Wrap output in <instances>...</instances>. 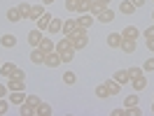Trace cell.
Instances as JSON below:
<instances>
[{
    "instance_id": "25",
    "label": "cell",
    "mask_w": 154,
    "mask_h": 116,
    "mask_svg": "<svg viewBox=\"0 0 154 116\" xmlns=\"http://www.w3.org/2000/svg\"><path fill=\"white\" fill-rule=\"evenodd\" d=\"M40 49H45V51H54V49H56V42H51V39L45 35V37L40 39Z\"/></svg>"
},
{
    "instance_id": "13",
    "label": "cell",
    "mask_w": 154,
    "mask_h": 116,
    "mask_svg": "<svg viewBox=\"0 0 154 116\" xmlns=\"http://www.w3.org/2000/svg\"><path fill=\"white\" fill-rule=\"evenodd\" d=\"M105 88H107V93H110V95H119L122 84H119V81H115V79H107V81H105Z\"/></svg>"
},
{
    "instance_id": "17",
    "label": "cell",
    "mask_w": 154,
    "mask_h": 116,
    "mask_svg": "<svg viewBox=\"0 0 154 116\" xmlns=\"http://www.w3.org/2000/svg\"><path fill=\"white\" fill-rule=\"evenodd\" d=\"M14 70H17L14 63H2V65H0V74H2L5 79H10L12 74H14Z\"/></svg>"
},
{
    "instance_id": "9",
    "label": "cell",
    "mask_w": 154,
    "mask_h": 116,
    "mask_svg": "<svg viewBox=\"0 0 154 116\" xmlns=\"http://www.w3.org/2000/svg\"><path fill=\"white\" fill-rule=\"evenodd\" d=\"M131 84H133V91H145V88H147L145 72H143V74H138V77H133V79H131Z\"/></svg>"
},
{
    "instance_id": "12",
    "label": "cell",
    "mask_w": 154,
    "mask_h": 116,
    "mask_svg": "<svg viewBox=\"0 0 154 116\" xmlns=\"http://www.w3.org/2000/svg\"><path fill=\"white\" fill-rule=\"evenodd\" d=\"M49 114H51V107H49L47 102H38V105H35L33 116H49Z\"/></svg>"
},
{
    "instance_id": "35",
    "label": "cell",
    "mask_w": 154,
    "mask_h": 116,
    "mask_svg": "<svg viewBox=\"0 0 154 116\" xmlns=\"http://www.w3.org/2000/svg\"><path fill=\"white\" fill-rule=\"evenodd\" d=\"M135 105H138V95H128L124 100V107H135Z\"/></svg>"
},
{
    "instance_id": "37",
    "label": "cell",
    "mask_w": 154,
    "mask_h": 116,
    "mask_svg": "<svg viewBox=\"0 0 154 116\" xmlns=\"http://www.w3.org/2000/svg\"><path fill=\"white\" fill-rule=\"evenodd\" d=\"M126 72H128V77L133 79V77H138V74H143V68H128Z\"/></svg>"
},
{
    "instance_id": "27",
    "label": "cell",
    "mask_w": 154,
    "mask_h": 116,
    "mask_svg": "<svg viewBox=\"0 0 154 116\" xmlns=\"http://www.w3.org/2000/svg\"><path fill=\"white\" fill-rule=\"evenodd\" d=\"M66 49H72V44H70V39L63 35V37L56 42V51H66Z\"/></svg>"
},
{
    "instance_id": "20",
    "label": "cell",
    "mask_w": 154,
    "mask_h": 116,
    "mask_svg": "<svg viewBox=\"0 0 154 116\" xmlns=\"http://www.w3.org/2000/svg\"><path fill=\"white\" fill-rule=\"evenodd\" d=\"M122 51H124V54H135V39H122Z\"/></svg>"
},
{
    "instance_id": "39",
    "label": "cell",
    "mask_w": 154,
    "mask_h": 116,
    "mask_svg": "<svg viewBox=\"0 0 154 116\" xmlns=\"http://www.w3.org/2000/svg\"><path fill=\"white\" fill-rule=\"evenodd\" d=\"M143 35H145V39H152V37H154V26H149V28L145 30Z\"/></svg>"
},
{
    "instance_id": "21",
    "label": "cell",
    "mask_w": 154,
    "mask_h": 116,
    "mask_svg": "<svg viewBox=\"0 0 154 116\" xmlns=\"http://www.w3.org/2000/svg\"><path fill=\"white\" fill-rule=\"evenodd\" d=\"M42 14H45V5H33V7H30V16H28V19L30 21H38Z\"/></svg>"
},
{
    "instance_id": "11",
    "label": "cell",
    "mask_w": 154,
    "mask_h": 116,
    "mask_svg": "<svg viewBox=\"0 0 154 116\" xmlns=\"http://www.w3.org/2000/svg\"><path fill=\"white\" fill-rule=\"evenodd\" d=\"M77 19V23H79V26H82V28H91V23H94V16H91V14H77L75 16Z\"/></svg>"
},
{
    "instance_id": "50",
    "label": "cell",
    "mask_w": 154,
    "mask_h": 116,
    "mask_svg": "<svg viewBox=\"0 0 154 116\" xmlns=\"http://www.w3.org/2000/svg\"><path fill=\"white\" fill-rule=\"evenodd\" d=\"M152 2H154V0H152Z\"/></svg>"
},
{
    "instance_id": "34",
    "label": "cell",
    "mask_w": 154,
    "mask_h": 116,
    "mask_svg": "<svg viewBox=\"0 0 154 116\" xmlns=\"http://www.w3.org/2000/svg\"><path fill=\"white\" fill-rule=\"evenodd\" d=\"M143 72H154V56L145 60V65H143Z\"/></svg>"
},
{
    "instance_id": "2",
    "label": "cell",
    "mask_w": 154,
    "mask_h": 116,
    "mask_svg": "<svg viewBox=\"0 0 154 116\" xmlns=\"http://www.w3.org/2000/svg\"><path fill=\"white\" fill-rule=\"evenodd\" d=\"M45 56H47L45 49L33 47V51H30V63H33V65H45Z\"/></svg>"
},
{
    "instance_id": "6",
    "label": "cell",
    "mask_w": 154,
    "mask_h": 116,
    "mask_svg": "<svg viewBox=\"0 0 154 116\" xmlns=\"http://www.w3.org/2000/svg\"><path fill=\"white\" fill-rule=\"evenodd\" d=\"M7 88H10V91H26V81H23V79H17V77H10L7 79Z\"/></svg>"
},
{
    "instance_id": "22",
    "label": "cell",
    "mask_w": 154,
    "mask_h": 116,
    "mask_svg": "<svg viewBox=\"0 0 154 116\" xmlns=\"http://www.w3.org/2000/svg\"><path fill=\"white\" fill-rule=\"evenodd\" d=\"M14 44H17V37H14V35H2V37H0V47L12 49Z\"/></svg>"
},
{
    "instance_id": "31",
    "label": "cell",
    "mask_w": 154,
    "mask_h": 116,
    "mask_svg": "<svg viewBox=\"0 0 154 116\" xmlns=\"http://www.w3.org/2000/svg\"><path fill=\"white\" fill-rule=\"evenodd\" d=\"M75 81H77V74H75V72H66V74H63V84H68V86H72Z\"/></svg>"
},
{
    "instance_id": "7",
    "label": "cell",
    "mask_w": 154,
    "mask_h": 116,
    "mask_svg": "<svg viewBox=\"0 0 154 116\" xmlns=\"http://www.w3.org/2000/svg\"><path fill=\"white\" fill-rule=\"evenodd\" d=\"M105 7H107V5H103L100 0H91V2H89V14H91V16L96 19L98 14H100V12L105 10Z\"/></svg>"
},
{
    "instance_id": "19",
    "label": "cell",
    "mask_w": 154,
    "mask_h": 116,
    "mask_svg": "<svg viewBox=\"0 0 154 116\" xmlns=\"http://www.w3.org/2000/svg\"><path fill=\"white\" fill-rule=\"evenodd\" d=\"M138 35H140V33H138L135 26H126V28L122 30V37H126V39H138Z\"/></svg>"
},
{
    "instance_id": "49",
    "label": "cell",
    "mask_w": 154,
    "mask_h": 116,
    "mask_svg": "<svg viewBox=\"0 0 154 116\" xmlns=\"http://www.w3.org/2000/svg\"><path fill=\"white\" fill-rule=\"evenodd\" d=\"M0 65H2V63H0Z\"/></svg>"
},
{
    "instance_id": "44",
    "label": "cell",
    "mask_w": 154,
    "mask_h": 116,
    "mask_svg": "<svg viewBox=\"0 0 154 116\" xmlns=\"http://www.w3.org/2000/svg\"><path fill=\"white\" fill-rule=\"evenodd\" d=\"M131 2H133L135 7H143V5H145V2H147V0H131Z\"/></svg>"
},
{
    "instance_id": "43",
    "label": "cell",
    "mask_w": 154,
    "mask_h": 116,
    "mask_svg": "<svg viewBox=\"0 0 154 116\" xmlns=\"http://www.w3.org/2000/svg\"><path fill=\"white\" fill-rule=\"evenodd\" d=\"M147 49H149V51L154 54V37H152V39H147Z\"/></svg>"
},
{
    "instance_id": "10",
    "label": "cell",
    "mask_w": 154,
    "mask_h": 116,
    "mask_svg": "<svg viewBox=\"0 0 154 116\" xmlns=\"http://www.w3.org/2000/svg\"><path fill=\"white\" fill-rule=\"evenodd\" d=\"M26 102V93L23 91H10V105H21Z\"/></svg>"
},
{
    "instance_id": "8",
    "label": "cell",
    "mask_w": 154,
    "mask_h": 116,
    "mask_svg": "<svg viewBox=\"0 0 154 116\" xmlns=\"http://www.w3.org/2000/svg\"><path fill=\"white\" fill-rule=\"evenodd\" d=\"M135 10H138V7H135L131 0H124V2H119V12H122V14H126V16H133V12H135Z\"/></svg>"
},
{
    "instance_id": "1",
    "label": "cell",
    "mask_w": 154,
    "mask_h": 116,
    "mask_svg": "<svg viewBox=\"0 0 154 116\" xmlns=\"http://www.w3.org/2000/svg\"><path fill=\"white\" fill-rule=\"evenodd\" d=\"M68 39H70V44H72V49H75V51H79V49H84V47L89 44L87 35H77V33L68 35Z\"/></svg>"
},
{
    "instance_id": "15",
    "label": "cell",
    "mask_w": 154,
    "mask_h": 116,
    "mask_svg": "<svg viewBox=\"0 0 154 116\" xmlns=\"http://www.w3.org/2000/svg\"><path fill=\"white\" fill-rule=\"evenodd\" d=\"M96 19L100 21V23H110V21H115V12L110 10V7H105V10H103V12L96 16Z\"/></svg>"
},
{
    "instance_id": "23",
    "label": "cell",
    "mask_w": 154,
    "mask_h": 116,
    "mask_svg": "<svg viewBox=\"0 0 154 116\" xmlns=\"http://www.w3.org/2000/svg\"><path fill=\"white\" fill-rule=\"evenodd\" d=\"M112 79H115V81H119L122 86H124L126 81H131V77H128V72H126V70H117V72H115V77H112Z\"/></svg>"
},
{
    "instance_id": "46",
    "label": "cell",
    "mask_w": 154,
    "mask_h": 116,
    "mask_svg": "<svg viewBox=\"0 0 154 116\" xmlns=\"http://www.w3.org/2000/svg\"><path fill=\"white\" fill-rule=\"evenodd\" d=\"M100 2H103V5H110V0H100Z\"/></svg>"
},
{
    "instance_id": "32",
    "label": "cell",
    "mask_w": 154,
    "mask_h": 116,
    "mask_svg": "<svg viewBox=\"0 0 154 116\" xmlns=\"http://www.w3.org/2000/svg\"><path fill=\"white\" fill-rule=\"evenodd\" d=\"M77 5H79V0H66V10L68 12H75L77 14Z\"/></svg>"
},
{
    "instance_id": "24",
    "label": "cell",
    "mask_w": 154,
    "mask_h": 116,
    "mask_svg": "<svg viewBox=\"0 0 154 116\" xmlns=\"http://www.w3.org/2000/svg\"><path fill=\"white\" fill-rule=\"evenodd\" d=\"M33 112H35V105H30L28 100H26V102H21V105H19V114H23V116H30Z\"/></svg>"
},
{
    "instance_id": "36",
    "label": "cell",
    "mask_w": 154,
    "mask_h": 116,
    "mask_svg": "<svg viewBox=\"0 0 154 116\" xmlns=\"http://www.w3.org/2000/svg\"><path fill=\"white\" fill-rule=\"evenodd\" d=\"M140 114H143V112L138 109V105L135 107H126V116H140Z\"/></svg>"
},
{
    "instance_id": "29",
    "label": "cell",
    "mask_w": 154,
    "mask_h": 116,
    "mask_svg": "<svg viewBox=\"0 0 154 116\" xmlns=\"http://www.w3.org/2000/svg\"><path fill=\"white\" fill-rule=\"evenodd\" d=\"M30 7H33V5H28V2H21V5H19L21 19H28V16H30Z\"/></svg>"
},
{
    "instance_id": "4",
    "label": "cell",
    "mask_w": 154,
    "mask_h": 116,
    "mask_svg": "<svg viewBox=\"0 0 154 116\" xmlns=\"http://www.w3.org/2000/svg\"><path fill=\"white\" fill-rule=\"evenodd\" d=\"M63 30V21L58 19V16H51V21H49V28H47V33L49 35H58Z\"/></svg>"
},
{
    "instance_id": "33",
    "label": "cell",
    "mask_w": 154,
    "mask_h": 116,
    "mask_svg": "<svg viewBox=\"0 0 154 116\" xmlns=\"http://www.w3.org/2000/svg\"><path fill=\"white\" fill-rule=\"evenodd\" d=\"M7 109H10V100L0 97V116H5V114H7Z\"/></svg>"
},
{
    "instance_id": "48",
    "label": "cell",
    "mask_w": 154,
    "mask_h": 116,
    "mask_svg": "<svg viewBox=\"0 0 154 116\" xmlns=\"http://www.w3.org/2000/svg\"><path fill=\"white\" fill-rule=\"evenodd\" d=\"M152 21H154V12H152Z\"/></svg>"
},
{
    "instance_id": "40",
    "label": "cell",
    "mask_w": 154,
    "mask_h": 116,
    "mask_svg": "<svg viewBox=\"0 0 154 116\" xmlns=\"http://www.w3.org/2000/svg\"><path fill=\"white\" fill-rule=\"evenodd\" d=\"M110 114H112V116H126V107H122V109H112Z\"/></svg>"
},
{
    "instance_id": "47",
    "label": "cell",
    "mask_w": 154,
    "mask_h": 116,
    "mask_svg": "<svg viewBox=\"0 0 154 116\" xmlns=\"http://www.w3.org/2000/svg\"><path fill=\"white\" fill-rule=\"evenodd\" d=\"M152 114H154V102H152Z\"/></svg>"
},
{
    "instance_id": "41",
    "label": "cell",
    "mask_w": 154,
    "mask_h": 116,
    "mask_svg": "<svg viewBox=\"0 0 154 116\" xmlns=\"http://www.w3.org/2000/svg\"><path fill=\"white\" fill-rule=\"evenodd\" d=\"M26 100H28L30 105H38V102H40V97H38V95H26Z\"/></svg>"
},
{
    "instance_id": "38",
    "label": "cell",
    "mask_w": 154,
    "mask_h": 116,
    "mask_svg": "<svg viewBox=\"0 0 154 116\" xmlns=\"http://www.w3.org/2000/svg\"><path fill=\"white\" fill-rule=\"evenodd\" d=\"M12 77H17V79H23V81H26V72H23V70H14V74H12Z\"/></svg>"
},
{
    "instance_id": "42",
    "label": "cell",
    "mask_w": 154,
    "mask_h": 116,
    "mask_svg": "<svg viewBox=\"0 0 154 116\" xmlns=\"http://www.w3.org/2000/svg\"><path fill=\"white\" fill-rule=\"evenodd\" d=\"M7 93H10V88H7V86H2V84H0V97H5V95H7Z\"/></svg>"
},
{
    "instance_id": "26",
    "label": "cell",
    "mask_w": 154,
    "mask_h": 116,
    "mask_svg": "<svg viewBox=\"0 0 154 116\" xmlns=\"http://www.w3.org/2000/svg\"><path fill=\"white\" fill-rule=\"evenodd\" d=\"M58 54H61V63H70V60H72V58H75V49H66V51H58Z\"/></svg>"
},
{
    "instance_id": "30",
    "label": "cell",
    "mask_w": 154,
    "mask_h": 116,
    "mask_svg": "<svg viewBox=\"0 0 154 116\" xmlns=\"http://www.w3.org/2000/svg\"><path fill=\"white\" fill-rule=\"evenodd\" d=\"M96 97H100V100H105V97H110V93H107L105 84H100V86H96Z\"/></svg>"
},
{
    "instance_id": "3",
    "label": "cell",
    "mask_w": 154,
    "mask_h": 116,
    "mask_svg": "<svg viewBox=\"0 0 154 116\" xmlns=\"http://www.w3.org/2000/svg\"><path fill=\"white\" fill-rule=\"evenodd\" d=\"M45 65H47V68H58V65H61V54H58L56 49H54V51H47Z\"/></svg>"
},
{
    "instance_id": "14",
    "label": "cell",
    "mask_w": 154,
    "mask_h": 116,
    "mask_svg": "<svg viewBox=\"0 0 154 116\" xmlns=\"http://www.w3.org/2000/svg\"><path fill=\"white\" fill-rule=\"evenodd\" d=\"M122 33H110V35H107V44H110V47L112 49H119L122 47Z\"/></svg>"
},
{
    "instance_id": "16",
    "label": "cell",
    "mask_w": 154,
    "mask_h": 116,
    "mask_svg": "<svg viewBox=\"0 0 154 116\" xmlns=\"http://www.w3.org/2000/svg\"><path fill=\"white\" fill-rule=\"evenodd\" d=\"M49 21H51V14H47V12H45V14H42V16L35 21V28H40L42 33H45V30L49 28Z\"/></svg>"
},
{
    "instance_id": "45",
    "label": "cell",
    "mask_w": 154,
    "mask_h": 116,
    "mask_svg": "<svg viewBox=\"0 0 154 116\" xmlns=\"http://www.w3.org/2000/svg\"><path fill=\"white\" fill-rule=\"evenodd\" d=\"M51 2H54V0H42V5H51Z\"/></svg>"
},
{
    "instance_id": "18",
    "label": "cell",
    "mask_w": 154,
    "mask_h": 116,
    "mask_svg": "<svg viewBox=\"0 0 154 116\" xmlns=\"http://www.w3.org/2000/svg\"><path fill=\"white\" fill-rule=\"evenodd\" d=\"M77 28V19H70V21H63V30H61V35H70V33H75Z\"/></svg>"
},
{
    "instance_id": "5",
    "label": "cell",
    "mask_w": 154,
    "mask_h": 116,
    "mask_svg": "<svg viewBox=\"0 0 154 116\" xmlns=\"http://www.w3.org/2000/svg\"><path fill=\"white\" fill-rule=\"evenodd\" d=\"M42 37H45V35H42V30H40V28H33L28 33V44H30V47H40V39H42Z\"/></svg>"
},
{
    "instance_id": "28",
    "label": "cell",
    "mask_w": 154,
    "mask_h": 116,
    "mask_svg": "<svg viewBox=\"0 0 154 116\" xmlns=\"http://www.w3.org/2000/svg\"><path fill=\"white\" fill-rule=\"evenodd\" d=\"M7 21H12V23H17V21H21V14H19V7H12L10 12H7Z\"/></svg>"
}]
</instances>
